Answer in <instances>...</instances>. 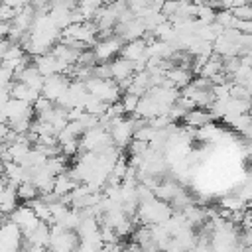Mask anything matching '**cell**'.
<instances>
[{
  "instance_id": "cell-12",
  "label": "cell",
  "mask_w": 252,
  "mask_h": 252,
  "mask_svg": "<svg viewBox=\"0 0 252 252\" xmlns=\"http://www.w3.org/2000/svg\"><path fill=\"white\" fill-rule=\"evenodd\" d=\"M220 207L222 209H228V211H232V213H236V211H246V201L244 199H240V197H224V199H220Z\"/></svg>"
},
{
  "instance_id": "cell-4",
  "label": "cell",
  "mask_w": 252,
  "mask_h": 252,
  "mask_svg": "<svg viewBox=\"0 0 252 252\" xmlns=\"http://www.w3.org/2000/svg\"><path fill=\"white\" fill-rule=\"evenodd\" d=\"M71 83H73V81H69V75H65V73L49 75V77H45V83H43L41 94H43L45 98H49V100L57 102V100L65 94V91L69 89V85H71Z\"/></svg>"
},
{
  "instance_id": "cell-14",
  "label": "cell",
  "mask_w": 252,
  "mask_h": 252,
  "mask_svg": "<svg viewBox=\"0 0 252 252\" xmlns=\"http://www.w3.org/2000/svg\"><path fill=\"white\" fill-rule=\"evenodd\" d=\"M189 252H215V250H213V246L209 242H197Z\"/></svg>"
},
{
  "instance_id": "cell-11",
  "label": "cell",
  "mask_w": 252,
  "mask_h": 252,
  "mask_svg": "<svg viewBox=\"0 0 252 252\" xmlns=\"http://www.w3.org/2000/svg\"><path fill=\"white\" fill-rule=\"evenodd\" d=\"M18 195H20V201L30 203V201H33V199L39 197V189L32 181H24V183L18 185Z\"/></svg>"
},
{
  "instance_id": "cell-10",
  "label": "cell",
  "mask_w": 252,
  "mask_h": 252,
  "mask_svg": "<svg viewBox=\"0 0 252 252\" xmlns=\"http://www.w3.org/2000/svg\"><path fill=\"white\" fill-rule=\"evenodd\" d=\"M181 191H183V189H179V185L173 183V181H161V183H158V187L154 189L156 197L161 199V201H167V203H171Z\"/></svg>"
},
{
  "instance_id": "cell-3",
  "label": "cell",
  "mask_w": 252,
  "mask_h": 252,
  "mask_svg": "<svg viewBox=\"0 0 252 252\" xmlns=\"http://www.w3.org/2000/svg\"><path fill=\"white\" fill-rule=\"evenodd\" d=\"M122 47H124V39H120L118 35H106L93 45V51L98 63H108L114 55L122 51Z\"/></svg>"
},
{
  "instance_id": "cell-15",
  "label": "cell",
  "mask_w": 252,
  "mask_h": 252,
  "mask_svg": "<svg viewBox=\"0 0 252 252\" xmlns=\"http://www.w3.org/2000/svg\"><path fill=\"white\" fill-rule=\"evenodd\" d=\"M248 209H250V211H252V199H250V201H248Z\"/></svg>"
},
{
  "instance_id": "cell-2",
  "label": "cell",
  "mask_w": 252,
  "mask_h": 252,
  "mask_svg": "<svg viewBox=\"0 0 252 252\" xmlns=\"http://www.w3.org/2000/svg\"><path fill=\"white\" fill-rule=\"evenodd\" d=\"M87 89L91 94H94L96 98L104 100L106 104H112V102H118L120 100V85L114 81V79H98V77H93L87 81Z\"/></svg>"
},
{
  "instance_id": "cell-6",
  "label": "cell",
  "mask_w": 252,
  "mask_h": 252,
  "mask_svg": "<svg viewBox=\"0 0 252 252\" xmlns=\"http://www.w3.org/2000/svg\"><path fill=\"white\" fill-rule=\"evenodd\" d=\"M22 236H24V232H22V228L14 220L4 222V226H2V238H0L2 252H18L20 250Z\"/></svg>"
},
{
  "instance_id": "cell-1",
  "label": "cell",
  "mask_w": 252,
  "mask_h": 252,
  "mask_svg": "<svg viewBox=\"0 0 252 252\" xmlns=\"http://www.w3.org/2000/svg\"><path fill=\"white\" fill-rule=\"evenodd\" d=\"M35 114L33 104L20 100V98H10L8 102H2V122L16 126L20 122H32V116Z\"/></svg>"
},
{
  "instance_id": "cell-7",
  "label": "cell",
  "mask_w": 252,
  "mask_h": 252,
  "mask_svg": "<svg viewBox=\"0 0 252 252\" xmlns=\"http://www.w3.org/2000/svg\"><path fill=\"white\" fill-rule=\"evenodd\" d=\"M215 116H213V112L207 108H201V106H195V108H191L185 116H183V122L187 124V126H191V128H203V126H209V122L213 120Z\"/></svg>"
},
{
  "instance_id": "cell-5",
  "label": "cell",
  "mask_w": 252,
  "mask_h": 252,
  "mask_svg": "<svg viewBox=\"0 0 252 252\" xmlns=\"http://www.w3.org/2000/svg\"><path fill=\"white\" fill-rule=\"evenodd\" d=\"M10 220H14V222L22 228L24 234L30 232V230H33V228L41 222V219L35 215V211L32 209V205H22V207H18V209L10 215Z\"/></svg>"
},
{
  "instance_id": "cell-9",
  "label": "cell",
  "mask_w": 252,
  "mask_h": 252,
  "mask_svg": "<svg viewBox=\"0 0 252 252\" xmlns=\"http://www.w3.org/2000/svg\"><path fill=\"white\" fill-rule=\"evenodd\" d=\"M77 185H79V181L71 175V171H63V173H59V175L55 177L53 193H57L59 197H65V195H69Z\"/></svg>"
},
{
  "instance_id": "cell-13",
  "label": "cell",
  "mask_w": 252,
  "mask_h": 252,
  "mask_svg": "<svg viewBox=\"0 0 252 252\" xmlns=\"http://www.w3.org/2000/svg\"><path fill=\"white\" fill-rule=\"evenodd\" d=\"M140 98H142V96H138V94H132V93H126V94L122 96V100H120V102H122V106H124L126 114H130V112H136Z\"/></svg>"
},
{
  "instance_id": "cell-8",
  "label": "cell",
  "mask_w": 252,
  "mask_h": 252,
  "mask_svg": "<svg viewBox=\"0 0 252 252\" xmlns=\"http://www.w3.org/2000/svg\"><path fill=\"white\" fill-rule=\"evenodd\" d=\"M165 77H167V85L169 87H175V89H185L187 85H191V71L187 69V67H181V65H175V67H171L167 73H165Z\"/></svg>"
}]
</instances>
